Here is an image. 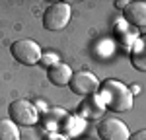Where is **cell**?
<instances>
[{
	"label": "cell",
	"mask_w": 146,
	"mask_h": 140,
	"mask_svg": "<svg viewBox=\"0 0 146 140\" xmlns=\"http://www.w3.org/2000/svg\"><path fill=\"white\" fill-rule=\"evenodd\" d=\"M98 95L105 103V107L115 113H123L133 107V92L119 80H105L100 86Z\"/></svg>",
	"instance_id": "obj_1"
},
{
	"label": "cell",
	"mask_w": 146,
	"mask_h": 140,
	"mask_svg": "<svg viewBox=\"0 0 146 140\" xmlns=\"http://www.w3.org/2000/svg\"><path fill=\"white\" fill-rule=\"evenodd\" d=\"M72 16V8L66 2H55L43 12V27L49 31H58L62 27H66Z\"/></svg>",
	"instance_id": "obj_2"
},
{
	"label": "cell",
	"mask_w": 146,
	"mask_h": 140,
	"mask_svg": "<svg viewBox=\"0 0 146 140\" xmlns=\"http://www.w3.org/2000/svg\"><path fill=\"white\" fill-rule=\"evenodd\" d=\"M10 53L12 57L16 58L20 64H27V66H31V64H39V60L43 57V51H41V47L37 45L35 41L31 39H20V41H14L10 47Z\"/></svg>",
	"instance_id": "obj_3"
},
{
	"label": "cell",
	"mask_w": 146,
	"mask_h": 140,
	"mask_svg": "<svg viewBox=\"0 0 146 140\" xmlns=\"http://www.w3.org/2000/svg\"><path fill=\"white\" fill-rule=\"evenodd\" d=\"M8 115L16 125H23V127H31L39 121V113L37 107L27 99H16L12 101L8 107Z\"/></svg>",
	"instance_id": "obj_4"
},
{
	"label": "cell",
	"mask_w": 146,
	"mask_h": 140,
	"mask_svg": "<svg viewBox=\"0 0 146 140\" xmlns=\"http://www.w3.org/2000/svg\"><path fill=\"white\" fill-rule=\"evenodd\" d=\"M100 80L96 74H92L90 70H80V72H74L72 78L68 82V88L70 92L76 93V95H94V93L100 92Z\"/></svg>",
	"instance_id": "obj_5"
},
{
	"label": "cell",
	"mask_w": 146,
	"mask_h": 140,
	"mask_svg": "<svg viewBox=\"0 0 146 140\" xmlns=\"http://www.w3.org/2000/svg\"><path fill=\"white\" fill-rule=\"evenodd\" d=\"M98 136L101 140H129L131 132L121 119L107 117L98 125Z\"/></svg>",
	"instance_id": "obj_6"
},
{
	"label": "cell",
	"mask_w": 146,
	"mask_h": 140,
	"mask_svg": "<svg viewBox=\"0 0 146 140\" xmlns=\"http://www.w3.org/2000/svg\"><path fill=\"white\" fill-rule=\"evenodd\" d=\"M105 109H107V107H105V103L101 101V97L98 95V93H94V95H88V97L80 103V107H78V117H82L84 121H86V119L94 121V119L103 117Z\"/></svg>",
	"instance_id": "obj_7"
},
{
	"label": "cell",
	"mask_w": 146,
	"mask_h": 140,
	"mask_svg": "<svg viewBox=\"0 0 146 140\" xmlns=\"http://www.w3.org/2000/svg\"><path fill=\"white\" fill-rule=\"evenodd\" d=\"M123 18L133 27H146V2H129L123 10Z\"/></svg>",
	"instance_id": "obj_8"
},
{
	"label": "cell",
	"mask_w": 146,
	"mask_h": 140,
	"mask_svg": "<svg viewBox=\"0 0 146 140\" xmlns=\"http://www.w3.org/2000/svg\"><path fill=\"white\" fill-rule=\"evenodd\" d=\"M72 74H74L72 68L68 64H64V62H56L51 68H47V78L55 86H66L70 82V78H72Z\"/></svg>",
	"instance_id": "obj_9"
},
{
	"label": "cell",
	"mask_w": 146,
	"mask_h": 140,
	"mask_svg": "<svg viewBox=\"0 0 146 140\" xmlns=\"http://www.w3.org/2000/svg\"><path fill=\"white\" fill-rule=\"evenodd\" d=\"M131 64L140 72H146V35H140L131 47Z\"/></svg>",
	"instance_id": "obj_10"
},
{
	"label": "cell",
	"mask_w": 146,
	"mask_h": 140,
	"mask_svg": "<svg viewBox=\"0 0 146 140\" xmlns=\"http://www.w3.org/2000/svg\"><path fill=\"white\" fill-rule=\"evenodd\" d=\"M115 33H117V37H119V41H121L125 47H129V49L135 45L136 39L140 37V35H138V31H136V27L129 25L125 20H123V22H121V20L117 22V25H115Z\"/></svg>",
	"instance_id": "obj_11"
},
{
	"label": "cell",
	"mask_w": 146,
	"mask_h": 140,
	"mask_svg": "<svg viewBox=\"0 0 146 140\" xmlns=\"http://www.w3.org/2000/svg\"><path fill=\"white\" fill-rule=\"evenodd\" d=\"M64 117H66V113L62 109H49L45 115L39 117V119H41V125H43V128L47 132H56V130H60V125H62Z\"/></svg>",
	"instance_id": "obj_12"
},
{
	"label": "cell",
	"mask_w": 146,
	"mask_h": 140,
	"mask_svg": "<svg viewBox=\"0 0 146 140\" xmlns=\"http://www.w3.org/2000/svg\"><path fill=\"white\" fill-rule=\"evenodd\" d=\"M86 127V121L78 115H66L62 119V125H60V132H64L68 136H76L80 134Z\"/></svg>",
	"instance_id": "obj_13"
},
{
	"label": "cell",
	"mask_w": 146,
	"mask_h": 140,
	"mask_svg": "<svg viewBox=\"0 0 146 140\" xmlns=\"http://www.w3.org/2000/svg\"><path fill=\"white\" fill-rule=\"evenodd\" d=\"M0 140H20L18 127L12 119H0Z\"/></svg>",
	"instance_id": "obj_14"
},
{
	"label": "cell",
	"mask_w": 146,
	"mask_h": 140,
	"mask_svg": "<svg viewBox=\"0 0 146 140\" xmlns=\"http://www.w3.org/2000/svg\"><path fill=\"white\" fill-rule=\"evenodd\" d=\"M56 62H60V60H58V55H56V53H53V51L45 53V55L41 57V60H39V64H41L43 68H51L53 64H56Z\"/></svg>",
	"instance_id": "obj_15"
},
{
	"label": "cell",
	"mask_w": 146,
	"mask_h": 140,
	"mask_svg": "<svg viewBox=\"0 0 146 140\" xmlns=\"http://www.w3.org/2000/svg\"><path fill=\"white\" fill-rule=\"evenodd\" d=\"M43 140H66V138L62 134H58V132H47L43 136Z\"/></svg>",
	"instance_id": "obj_16"
},
{
	"label": "cell",
	"mask_w": 146,
	"mask_h": 140,
	"mask_svg": "<svg viewBox=\"0 0 146 140\" xmlns=\"http://www.w3.org/2000/svg\"><path fill=\"white\" fill-rule=\"evenodd\" d=\"M129 140H146V128L144 130H138V132H135V134H131Z\"/></svg>",
	"instance_id": "obj_17"
},
{
	"label": "cell",
	"mask_w": 146,
	"mask_h": 140,
	"mask_svg": "<svg viewBox=\"0 0 146 140\" xmlns=\"http://www.w3.org/2000/svg\"><path fill=\"white\" fill-rule=\"evenodd\" d=\"M127 4H129V2H125V0H123V2H121V0H117V2H115V6H117V8H123V10L127 8Z\"/></svg>",
	"instance_id": "obj_18"
}]
</instances>
